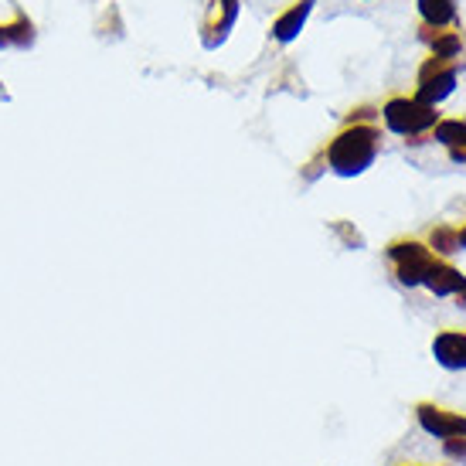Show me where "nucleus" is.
I'll return each instance as SVG.
<instances>
[{"label":"nucleus","mask_w":466,"mask_h":466,"mask_svg":"<svg viewBox=\"0 0 466 466\" xmlns=\"http://www.w3.org/2000/svg\"><path fill=\"white\" fill-rule=\"evenodd\" d=\"M378 150H381L378 123H344L334 140L324 147V157L337 177H358L375 164Z\"/></svg>","instance_id":"nucleus-1"},{"label":"nucleus","mask_w":466,"mask_h":466,"mask_svg":"<svg viewBox=\"0 0 466 466\" xmlns=\"http://www.w3.org/2000/svg\"><path fill=\"white\" fill-rule=\"evenodd\" d=\"M381 119H385V127L391 133L415 140V137H429L442 116L436 106L415 103L412 96H391L389 103L381 106Z\"/></svg>","instance_id":"nucleus-2"},{"label":"nucleus","mask_w":466,"mask_h":466,"mask_svg":"<svg viewBox=\"0 0 466 466\" xmlns=\"http://www.w3.org/2000/svg\"><path fill=\"white\" fill-rule=\"evenodd\" d=\"M385 256H389L391 272H395V279H399L401 286H422L429 266L440 259V256H436L426 242H419V238H395V242H389Z\"/></svg>","instance_id":"nucleus-3"},{"label":"nucleus","mask_w":466,"mask_h":466,"mask_svg":"<svg viewBox=\"0 0 466 466\" xmlns=\"http://www.w3.org/2000/svg\"><path fill=\"white\" fill-rule=\"evenodd\" d=\"M456 78H460V62H442V58H432V55H429L426 66L419 68L412 99L422 106H440L442 99L453 96Z\"/></svg>","instance_id":"nucleus-4"},{"label":"nucleus","mask_w":466,"mask_h":466,"mask_svg":"<svg viewBox=\"0 0 466 466\" xmlns=\"http://www.w3.org/2000/svg\"><path fill=\"white\" fill-rule=\"evenodd\" d=\"M415 419H419V426L426 429L429 436H436V440L466 436V415L453 412V409H442V405H432V401H419V405H415Z\"/></svg>","instance_id":"nucleus-5"},{"label":"nucleus","mask_w":466,"mask_h":466,"mask_svg":"<svg viewBox=\"0 0 466 466\" xmlns=\"http://www.w3.org/2000/svg\"><path fill=\"white\" fill-rule=\"evenodd\" d=\"M235 21H238V0H208L205 31H201V45L208 52H215L228 41Z\"/></svg>","instance_id":"nucleus-6"},{"label":"nucleus","mask_w":466,"mask_h":466,"mask_svg":"<svg viewBox=\"0 0 466 466\" xmlns=\"http://www.w3.org/2000/svg\"><path fill=\"white\" fill-rule=\"evenodd\" d=\"M313 4H317V0H293L283 14L272 21V27H269L272 41H276V45H289V41H297L299 31H303L307 21H310Z\"/></svg>","instance_id":"nucleus-7"},{"label":"nucleus","mask_w":466,"mask_h":466,"mask_svg":"<svg viewBox=\"0 0 466 466\" xmlns=\"http://www.w3.org/2000/svg\"><path fill=\"white\" fill-rule=\"evenodd\" d=\"M422 286H426L429 293H436V297H460L466 289V276L456 266H450L446 259H436L429 266Z\"/></svg>","instance_id":"nucleus-8"},{"label":"nucleus","mask_w":466,"mask_h":466,"mask_svg":"<svg viewBox=\"0 0 466 466\" xmlns=\"http://www.w3.org/2000/svg\"><path fill=\"white\" fill-rule=\"evenodd\" d=\"M432 358L450 368V371H463L466 368V334L463 330H440L432 337Z\"/></svg>","instance_id":"nucleus-9"},{"label":"nucleus","mask_w":466,"mask_h":466,"mask_svg":"<svg viewBox=\"0 0 466 466\" xmlns=\"http://www.w3.org/2000/svg\"><path fill=\"white\" fill-rule=\"evenodd\" d=\"M429 140L442 143L453 164H466V119H440L429 133Z\"/></svg>","instance_id":"nucleus-10"},{"label":"nucleus","mask_w":466,"mask_h":466,"mask_svg":"<svg viewBox=\"0 0 466 466\" xmlns=\"http://www.w3.org/2000/svg\"><path fill=\"white\" fill-rule=\"evenodd\" d=\"M419 17L429 31H442V27L456 25V0H415Z\"/></svg>","instance_id":"nucleus-11"},{"label":"nucleus","mask_w":466,"mask_h":466,"mask_svg":"<svg viewBox=\"0 0 466 466\" xmlns=\"http://www.w3.org/2000/svg\"><path fill=\"white\" fill-rule=\"evenodd\" d=\"M422 41H429L432 58H442V62H460V55H463V35L460 31H429V27H422Z\"/></svg>","instance_id":"nucleus-12"},{"label":"nucleus","mask_w":466,"mask_h":466,"mask_svg":"<svg viewBox=\"0 0 466 466\" xmlns=\"http://www.w3.org/2000/svg\"><path fill=\"white\" fill-rule=\"evenodd\" d=\"M4 31H7V45H11V48H31L35 38H38V35H35V21L21 11L14 14L11 25H4Z\"/></svg>","instance_id":"nucleus-13"},{"label":"nucleus","mask_w":466,"mask_h":466,"mask_svg":"<svg viewBox=\"0 0 466 466\" xmlns=\"http://www.w3.org/2000/svg\"><path fill=\"white\" fill-rule=\"evenodd\" d=\"M429 248H432V252H442V256L460 252V246H456V228H450V225H436V228L429 232Z\"/></svg>","instance_id":"nucleus-14"},{"label":"nucleus","mask_w":466,"mask_h":466,"mask_svg":"<svg viewBox=\"0 0 466 466\" xmlns=\"http://www.w3.org/2000/svg\"><path fill=\"white\" fill-rule=\"evenodd\" d=\"M442 453L456 460V463H466V436H456V440H442Z\"/></svg>","instance_id":"nucleus-15"},{"label":"nucleus","mask_w":466,"mask_h":466,"mask_svg":"<svg viewBox=\"0 0 466 466\" xmlns=\"http://www.w3.org/2000/svg\"><path fill=\"white\" fill-rule=\"evenodd\" d=\"M456 246L466 248V225H463V228H456Z\"/></svg>","instance_id":"nucleus-16"},{"label":"nucleus","mask_w":466,"mask_h":466,"mask_svg":"<svg viewBox=\"0 0 466 466\" xmlns=\"http://www.w3.org/2000/svg\"><path fill=\"white\" fill-rule=\"evenodd\" d=\"M0 48H11V45H7V31H4V25H0Z\"/></svg>","instance_id":"nucleus-17"},{"label":"nucleus","mask_w":466,"mask_h":466,"mask_svg":"<svg viewBox=\"0 0 466 466\" xmlns=\"http://www.w3.org/2000/svg\"><path fill=\"white\" fill-rule=\"evenodd\" d=\"M456 299H460V307H466V289H463V293H460Z\"/></svg>","instance_id":"nucleus-18"},{"label":"nucleus","mask_w":466,"mask_h":466,"mask_svg":"<svg viewBox=\"0 0 466 466\" xmlns=\"http://www.w3.org/2000/svg\"><path fill=\"white\" fill-rule=\"evenodd\" d=\"M405 466H419V463H405Z\"/></svg>","instance_id":"nucleus-19"}]
</instances>
